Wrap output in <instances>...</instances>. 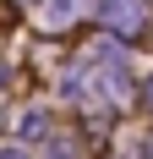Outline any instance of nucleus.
<instances>
[{
	"label": "nucleus",
	"instance_id": "1",
	"mask_svg": "<svg viewBox=\"0 0 153 159\" xmlns=\"http://www.w3.org/2000/svg\"><path fill=\"white\" fill-rule=\"evenodd\" d=\"M98 16L120 33H137L142 28V0H98Z\"/></svg>",
	"mask_w": 153,
	"mask_h": 159
},
{
	"label": "nucleus",
	"instance_id": "2",
	"mask_svg": "<svg viewBox=\"0 0 153 159\" xmlns=\"http://www.w3.org/2000/svg\"><path fill=\"white\" fill-rule=\"evenodd\" d=\"M148 104H153V82H148Z\"/></svg>",
	"mask_w": 153,
	"mask_h": 159
}]
</instances>
